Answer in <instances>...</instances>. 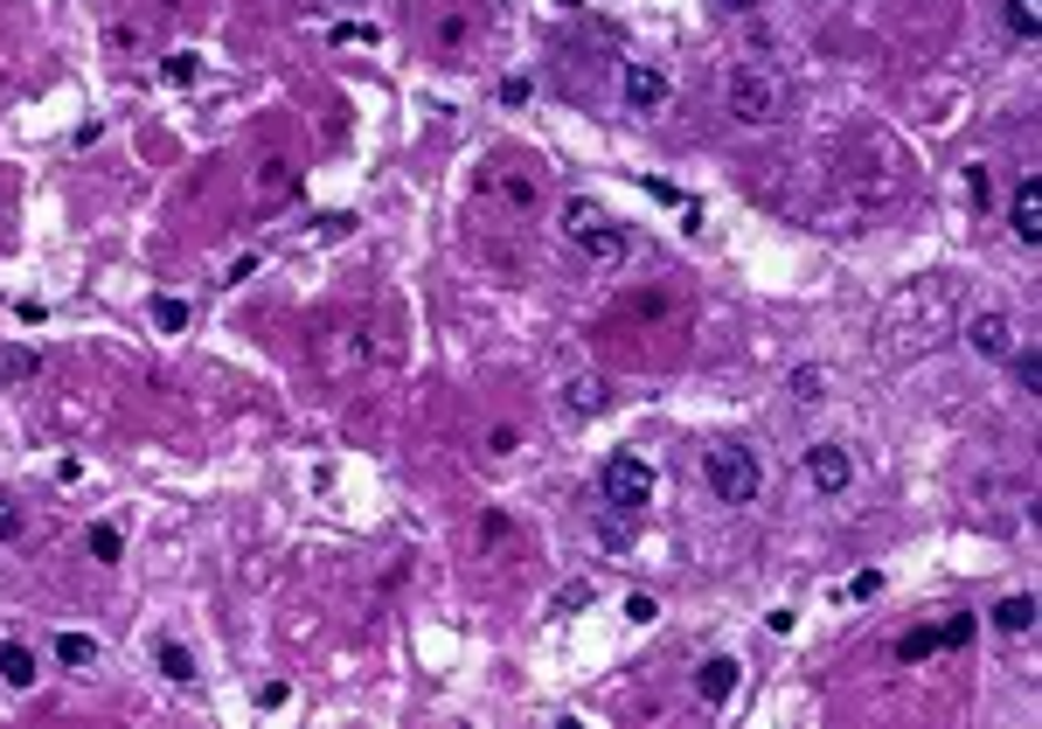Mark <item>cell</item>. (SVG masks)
<instances>
[{"label":"cell","mask_w":1042,"mask_h":729,"mask_svg":"<svg viewBox=\"0 0 1042 729\" xmlns=\"http://www.w3.org/2000/svg\"><path fill=\"white\" fill-rule=\"evenodd\" d=\"M806 480H814V493H848V480H855V459H848V445H834V438H820V445L806 452Z\"/></svg>","instance_id":"5b68a950"},{"label":"cell","mask_w":1042,"mask_h":729,"mask_svg":"<svg viewBox=\"0 0 1042 729\" xmlns=\"http://www.w3.org/2000/svg\"><path fill=\"white\" fill-rule=\"evenodd\" d=\"M702 473H709L723 507H750V501H758V486H765V465H758L750 445H716L709 459H702Z\"/></svg>","instance_id":"6da1fadb"},{"label":"cell","mask_w":1042,"mask_h":729,"mask_svg":"<svg viewBox=\"0 0 1042 729\" xmlns=\"http://www.w3.org/2000/svg\"><path fill=\"white\" fill-rule=\"evenodd\" d=\"M556 8H578V0H556Z\"/></svg>","instance_id":"83f0119b"},{"label":"cell","mask_w":1042,"mask_h":729,"mask_svg":"<svg viewBox=\"0 0 1042 729\" xmlns=\"http://www.w3.org/2000/svg\"><path fill=\"white\" fill-rule=\"evenodd\" d=\"M967 341H973L980 361H1008V355H1014V327L1001 320V312H980V320L967 327Z\"/></svg>","instance_id":"ba28073f"},{"label":"cell","mask_w":1042,"mask_h":729,"mask_svg":"<svg viewBox=\"0 0 1042 729\" xmlns=\"http://www.w3.org/2000/svg\"><path fill=\"white\" fill-rule=\"evenodd\" d=\"M654 612H661L654 597H625V618H633V625H654Z\"/></svg>","instance_id":"d4e9b609"},{"label":"cell","mask_w":1042,"mask_h":729,"mask_svg":"<svg viewBox=\"0 0 1042 729\" xmlns=\"http://www.w3.org/2000/svg\"><path fill=\"white\" fill-rule=\"evenodd\" d=\"M1008 223H1014V237H1022V244H1042V181H1035V174H1022V181H1014Z\"/></svg>","instance_id":"8992f818"},{"label":"cell","mask_w":1042,"mask_h":729,"mask_svg":"<svg viewBox=\"0 0 1042 729\" xmlns=\"http://www.w3.org/2000/svg\"><path fill=\"white\" fill-rule=\"evenodd\" d=\"M0 681H8L14 695H29L35 688V654L21 639H0Z\"/></svg>","instance_id":"30bf717a"},{"label":"cell","mask_w":1042,"mask_h":729,"mask_svg":"<svg viewBox=\"0 0 1042 729\" xmlns=\"http://www.w3.org/2000/svg\"><path fill=\"white\" fill-rule=\"evenodd\" d=\"M729 112H737L744 125H772L778 119V84L765 70H737L729 76Z\"/></svg>","instance_id":"277c9868"},{"label":"cell","mask_w":1042,"mask_h":729,"mask_svg":"<svg viewBox=\"0 0 1042 729\" xmlns=\"http://www.w3.org/2000/svg\"><path fill=\"white\" fill-rule=\"evenodd\" d=\"M723 8H729V14H750V8H758V0H723Z\"/></svg>","instance_id":"4316f807"},{"label":"cell","mask_w":1042,"mask_h":729,"mask_svg":"<svg viewBox=\"0 0 1042 729\" xmlns=\"http://www.w3.org/2000/svg\"><path fill=\"white\" fill-rule=\"evenodd\" d=\"M14 528H21V521H14V507H8V501H0V535H14Z\"/></svg>","instance_id":"484cf974"},{"label":"cell","mask_w":1042,"mask_h":729,"mask_svg":"<svg viewBox=\"0 0 1042 729\" xmlns=\"http://www.w3.org/2000/svg\"><path fill=\"white\" fill-rule=\"evenodd\" d=\"M737 681H744V667H737V660H729V654H709V660H702V667H695V695H702V701H709V709H723V701H729V695H737Z\"/></svg>","instance_id":"52a82bcc"},{"label":"cell","mask_w":1042,"mask_h":729,"mask_svg":"<svg viewBox=\"0 0 1042 729\" xmlns=\"http://www.w3.org/2000/svg\"><path fill=\"white\" fill-rule=\"evenodd\" d=\"M973 639V612H946L938 618V646H967Z\"/></svg>","instance_id":"e0dca14e"},{"label":"cell","mask_w":1042,"mask_h":729,"mask_svg":"<svg viewBox=\"0 0 1042 729\" xmlns=\"http://www.w3.org/2000/svg\"><path fill=\"white\" fill-rule=\"evenodd\" d=\"M994 625H1001V633H1029V625H1035V597H1029V591L1001 597V605H994Z\"/></svg>","instance_id":"7c38bea8"},{"label":"cell","mask_w":1042,"mask_h":729,"mask_svg":"<svg viewBox=\"0 0 1042 729\" xmlns=\"http://www.w3.org/2000/svg\"><path fill=\"white\" fill-rule=\"evenodd\" d=\"M285 701H293V688H285V681H265V688H257V709H285Z\"/></svg>","instance_id":"cb8c5ba5"},{"label":"cell","mask_w":1042,"mask_h":729,"mask_svg":"<svg viewBox=\"0 0 1042 729\" xmlns=\"http://www.w3.org/2000/svg\"><path fill=\"white\" fill-rule=\"evenodd\" d=\"M625 104L633 112H654V104H667V76L654 63H625Z\"/></svg>","instance_id":"9c48e42d"},{"label":"cell","mask_w":1042,"mask_h":729,"mask_svg":"<svg viewBox=\"0 0 1042 729\" xmlns=\"http://www.w3.org/2000/svg\"><path fill=\"white\" fill-rule=\"evenodd\" d=\"M597 486H605V501H612V507L633 514V507L654 501V465L633 459V452H612V459H605V473H597Z\"/></svg>","instance_id":"3957f363"},{"label":"cell","mask_w":1042,"mask_h":729,"mask_svg":"<svg viewBox=\"0 0 1042 729\" xmlns=\"http://www.w3.org/2000/svg\"><path fill=\"white\" fill-rule=\"evenodd\" d=\"M153 327H161V333H181V327H188V306H181V299H153Z\"/></svg>","instance_id":"ffe728a7"},{"label":"cell","mask_w":1042,"mask_h":729,"mask_svg":"<svg viewBox=\"0 0 1042 729\" xmlns=\"http://www.w3.org/2000/svg\"><path fill=\"white\" fill-rule=\"evenodd\" d=\"M57 660H63V667H91V660H98V639H84V633H57Z\"/></svg>","instance_id":"5bb4252c"},{"label":"cell","mask_w":1042,"mask_h":729,"mask_svg":"<svg viewBox=\"0 0 1042 729\" xmlns=\"http://www.w3.org/2000/svg\"><path fill=\"white\" fill-rule=\"evenodd\" d=\"M584 605H591V584H563V591H556V618L584 612Z\"/></svg>","instance_id":"7402d4cb"},{"label":"cell","mask_w":1042,"mask_h":729,"mask_svg":"<svg viewBox=\"0 0 1042 729\" xmlns=\"http://www.w3.org/2000/svg\"><path fill=\"white\" fill-rule=\"evenodd\" d=\"M1014 376H1022V389H1029V397L1042 389V361H1035V348H1014Z\"/></svg>","instance_id":"44dd1931"},{"label":"cell","mask_w":1042,"mask_h":729,"mask_svg":"<svg viewBox=\"0 0 1042 729\" xmlns=\"http://www.w3.org/2000/svg\"><path fill=\"white\" fill-rule=\"evenodd\" d=\"M820 382H827L820 369H799V376H793V389H799V403H820Z\"/></svg>","instance_id":"603a6c76"},{"label":"cell","mask_w":1042,"mask_h":729,"mask_svg":"<svg viewBox=\"0 0 1042 729\" xmlns=\"http://www.w3.org/2000/svg\"><path fill=\"white\" fill-rule=\"evenodd\" d=\"M563 237L578 244L584 257H597V265H619V257H625L619 223H612V216H605V208H597L591 195H570V202H563Z\"/></svg>","instance_id":"7a4b0ae2"},{"label":"cell","mask_w":1042,"mask_h":729,"mask_svg":"<svg viewBox=\"0 0 1042 729\" xmlns=\"http://www.w3.org/2000/svg\"><path fill=\"white\" fill-rule=\"evenodd\" d=\"M161 70H167V84H195V76H202V57H195V49H174Z\"/></svg>","instance_id":"d6986e66"},{"label":"cell","mask_w":1042,"mask_h":729,"mask_svg":"<svg viewBox=\"0 0 1042 729\" xmlns=\"http://www.w3.org/2000/svg\"><path fill=\"white\" fill-rule=\"evenodd\" d=\"M1008 35H1022V42L1042 35V0H1008Z\"/></svg>","instance_id":"4fadbf2b"},{"label":"cell","mask_w":1042,"mask_h":729,"mask_svg":"<svg viewBox=\"0 0 1042 729\" xmlns=\"http://www.w3.org/2000/svg\"><path fill=\"white\" fill-rule=\"evenodd\" d=\"M563 403H570V417H597V410H605V382H597V376H578V382L563 389Z\"/></svg>","instance_id":"8fae6325"},{"label":"cell","mask_w":1042,"mask_h":729,"mask_svg":"<svg viewBox=\"0 0 1042 729\" xmlns=\"http://www.w3.org/2000/svg\"><path fill=\"white\" fill-rule=\"evenodd\" d=\"M161 674L188 688V681H195V654H188V646H161Z\"/></svg>","instance_id":"2e32d148"},{"label":"cell","mask_w":1042,"mask_h":729,"mask_svg":"<svg viewBox=\"0 0 1042 729\" xmlns=\"http://www.w3.org/2000/svg\"><path fill=\"white\" fill-rule=\"evenodd\" d=\"M84 542H91V556H98V563H119V550H125V542H119V528H112V521H98V528H91Z\"/></svg>","instance_id":"ac0fdd59"},{"label":"cell","mask_w":1042,"mask_h":729,"mask_svg":"<svg viewBox=\"0 0 1042 729\" xmlns=\"http://www.w3.org/2000/svg\"><path fill=\"white\" fill-rule=\"evenodd\" d=\"M938 654V625H918V633L897 639V660H931Z\"/></svg>","instance_id":"9a60e30c"}]
</instances>
